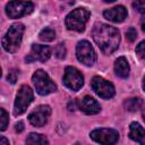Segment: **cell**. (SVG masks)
Wrapping results in <instances>:
<instances>
[{
    "instance_id": "cell-22",
    "label": "cell",
    "mask_w": 145,
    "mask_h": 145,
    "mask_svg": "<svg viewBox=\"0 0 145 145\" xmlns=\"http://www.w3.org/2000/svg\"><path fill=\"white\" fill-rule=\"evenodd\" d=\"M133 7L140 14H145V0H135Z\"/></svg>"
},
{
    "instance_id": "cell-19",
    "label": "cell",
    "mask_w": 145,
    "mask_h": 145,
    "mask_svg": "<svg viewBox=\"0 0 145 145\" xmlns=\"http://www.w3.org/2000/svg\"><path fill=\"white\" fill-rule=\"evenodd\" d=\"M39 37L41 41H44V42H50V41H53L54 37H56V33L52 28H49V27H45L43 28L40 34H39Z\"/></svg>"
},
{
    "instance_id": "cell-26",
    "label": "cell",
    "mask_w": 145,
    "mask_h": 145,
    "mask_svg": "<svg viewBox=\"0 0 145 145\" xmlns=\"http://www.w3.org/2000/svg\"><path fill=\"white\" fill-rule=\"evenodd\" d=\"M15 130L17 133H22L24 130V122L23 121H18L16 125H15Z\"/></svg>"
},
{
    "instance_id": "cell-15",
    "label": "cell",
    "mask_w": 145,
    "mask_h": 145,
    "mask_svg": "<svg viewBox=\"0 0 145 145\" xmlns=\"http://www.w3.org/2000/svg\"><path fill=\"white\" fill-rule=\"evenodd\" d=\"M129 137L136 143L145 145V129L138 122H131L129 127Z\"/></svg>"
},
{
    "instance_id": "cell-5",
    "label": "cell",
    "mask_w": 145,
    "mask_h": 145,
    "mask_svg": "<svg viewBox=\"0 0 145 145\" xmlns=\"http://www.w3.org/2000/svg\"><path fill=\"white\" fill-rule=\"evenodd\" d=\"M34 97L33 91L28 85H23L17 92L15 104H14V114L15 116H20L26 111L28 105L32 103Z\"/></svg>"
},
{
    "instance_id": "cell-1",
    "label": "cell",
    "mask_w": 145,
    "mask_h": 145,
    "mask_svg": "<svg viewBox=\"0 0 145 145\" xmlns=\"http://www.w3.org/2000/svg\"><path fill=\"white\" fill-rule=\"evenodd\" d=\"M95 43L104 54H111L114 52L120 43L119 31L108 24H96L92 32Z\"/></svg>"
},
{
    "instance_id": "cell-7",
    "label": "cell",
    "mask_w": 145,
    "mask_h": 145,
    "mask_svg": "<svg viewBox=\"0 0 145 145\" xmlns=\"http://www.w3.org/2000/svg\"><path fill=\"white\" fill-rule=\"evenodd\" d=\"M76 57L79 62L85 66H93L96 61V53L91 45V43L86 40L79 41L76 46Z\"/></svg>"
},
{
    "instance_id": "cell-30",
    "label": "cell",
    "mask_w": 145,
    "mask_h": 145,
    "mask_svg": "<svg viewBox=\"0 0 145 145\" xmlns=\"http://www.w3.org/2000/svg\"><path fill=\"white\" fill-rule=\"evenodd\" d=\"M143 119H144V121H145V109H144V111H143Z\"/></svg>"
},
{
    "instance_id": "cell-24",
    "label": "cell",
    "mask_w": 145,
    "mask_h": 145,
    "mask_svg": "<svg viewBox=\"0 0 145 145\" xmlns=\"http://www.w3.org/2000/svg\"><path fill=\"white\" fill-rule=\"evenodd\" d=\"M126 37L130 41V42H134L136 39H137V32L134 27H129L126 32Z\"/></svg>"
},
{
    "instance_id": "cell-21",
    "label": "cell",
    "mask_w": 145,
    "mask_h": 145,
    "mask_svg": "<svg viewBox=\"0 0 145 145\" xmlns=\"http://www.w3.org/2000/svg\"><path fill=\"white\" fill-rule=\"evenodd\" d=\"M0 112H1V127H0V129L3 131L6 128H7V126H8V122H9V116H8V113L6 112V110L5 109H0Z\"/></svg>"
},
{
    "instance_id": "cell-13",
    "label": "cell",
    "mask_w": 145,
    "mask_h": 145,
    "mask_svg": "<svg viewBox=\"0 0 145 145\" xmlns=\"http://www.w3.org/2000/svg\"><path fill=\"white\" fill-rule=\"evenodd\" d=\"M77 108L86 114H96L101 110V106H100L99 102L95 99H93L88 95L84 96L82 100H79L77 102Z\"/></svg>"
},
{
    "instance_id": "cell-27",
    "label": "cell",
    "mask_w": 145,
    "mask_h": 145,
    "mask_svg": "<svg viewBox=\"0 0 145 145\" xmlns=\"http://www.w3.org/2000/svg\"><path fill=\"white\" fill-rule=\"evenodd\" d=\"M8 144H9V140H7V139L2 136V137L0 138V145H8Z\"/></svg>"
},
{
    "instance_id": "cell-2",
    "label": "cell",
    "mask_w": 145,
    "mask_h": 145,
    "mask_svg": "<svg viewBox=\"0 0 145 145\" xmlns=\"http://www.w3.org/2000/svg\"><path fill=\"white\" fill-rule=\"evenodd\" d=\"M25 32V26L22 23H15L12 24L5 36L2 37V46L7 52L14 53L16 52L22 43L23 34Z\"/></svg>"
},
{
    "instance_id": "cell-16",
    "label": "cell",
    "mask_w": 145,
    "mask_h": 145,
    "mask_svg": "<svg viewBox=\"0 0 145 145\" xmlns=\"http://www.w3.org/2000/svg\"><path fill=\"white\" fill-rule=\"evenodd\" d=\"M129 71L130 67L127 59L125 57H119L114 62V72L117 74V76L121 78H127L129 76Z\"/></svg>"
},
{
    "instance_id": "cell-9",
    "label": "cell",
    "mask_w": 145,
    "mask_h": 145,
    "mask_svg": "<svg viewBox=\"0 0 145 145\" xmlns=\"http://www.w3.org/2000/svg\"><path fill=\"white\" fill-rule=\"evenodd\" d=\"M63 84L70 88L71 91H78L83 84H84V77L82 75V72L76 69L75 67H66L65 69V74H63Z\"/></svg>"
},
{
    "instance_id": "cell-18",
    "label": "cell",
    "mask_w": 145,
    "mask_h": 145,
    "mask_svg": "<svg viewBox=\"0 0 145 145\" xmlns=\"http://www.w3.org/2000/svg\"><path fill=\"white\" fill-rule=\"evenodd\" d=\"M49 140L46 139L45 136L41 135V134H36V133H32L27 136L26 138V144H31V145H35V144H48Z\"/></svg>"
},
{
    "instance_id": "cell-29",
    "label": "cell",
    "mask_w": 145,
    "mask_h": 145,
    "mask_svg": "<svg viewBox=\"0 0 145 145\" xmlns=\"http://www.w3.org/2000/svg\"><path fill=\"white\" fill-rule=\"evenodd\" d=\"M143 89H144V92H145V76H144V78H143Z\"/></svg>"
},
{
    "instance_id": "cell-20",
    "label": "cell",
    "mask_w": 145,
    "mask_h": 145,
    "mask_svg": "<svg viewBox=\"0 0 145 145\" xmlns=\"http://www.w3.org/2000/svg\"><path fill=\"white\" fill-rule=\"evenodd\" d=\"M54 54L58 59H63L66 57V46L63 43H59L57 46H56V50H54Z\"/></svg>"
},
{
    "instance_id": "cell-4",
    "label": "cell",
    "mask_w": 145,
    "mask_h": 145,
    "mask_svg": "<svg viewBox=\"0 0 145 145\" xmlns=\"http://www.w3.org/2000/svg\"><path fill=\"white\" fill-rule=\"evenodd\" d=\"M32 80L34 83L36 92L41 95H48V94L53 93V92L57 91V85L54 84V82L42 69H37L33 74Z\"/></svg>"
},
{
    "instance_id": "cell-14",
    "label": "cell",
    "mask_w": 145,
    "mask_h": 145,
    "mask_svg": "<svg viewBox=\"0 0 145 145\" xmlns=\"http://www.w3.org/2000/svg\"><path fill=\"white\" fill-rule=\"evenodd\" d=\"M103 16L105 19L113 22V23H121L127 17V9L123 6H116L113 8H110L103 12Z\"/></svg>"
},
{
    "instance_id": "cell-3",
    "label": "cell",
    "mask_w": 145,
    "mask_h": 145,
    "mask_svg": "<svg viewBox=\"0 0 145 145\" xmlns=\"http://www.w3.org/2000/svg\"><path fill=\"white\" fill-rule=\"evenodd\" d=\"M89 16H91V12L86 8H76L67 15L65 20L66 27L70 31H75L79 33L84 32Z\"/></svg>"
},
{
    "instance_id": "cell-31",
    "label": "cell",
    "mask_w": 145,
    "mask_h": 145,
    "mask_svg": "<svg viewBox=\"0 0 145 145\" xmlns=\"http://www.w3.org/2000/svg\"><path fill=\"white\" fill-rule=\"evenodd\" d=\"M105 2H113V1H116V0H104Z\"/></svg>"
},
{
    "instance_id": "cell-8",
    "label": "cell",
    "mask_w": 145,
    "mask_h": 145,
    "mask_svg": "<svg viewBox=\"0 0 145 145\" xmlns=\"http://www.w3.org/2000/svg\"><path fill=\"white\" fill-rule=\"evenodd\" d=\"M91 87L92 89L102 99H111L116 91H114V86L111 82L104 79L101 76H94L91 80Z\"/></svg>"
},
{
    "instance_id": "cell-12",
    "label": "cell",
    "mask_w": 145,
    "mask_h": 145,
    "mask_svg": "<svg viewBox=\"0 0 145 145\" xmlns=\"http://www.w3.org/2000/svg\"><path fill=\"white\" fill-rule=\"evenodd\" d=\"M51 56V49L48 45H41V44H33L31 49V53L25 58L27 62L32 61H41L45 62Z\"/></svg>"
},
{
    "instance_id": "cell-11",
    "label": "cell",
    "mask_w": 145,
    "mask_h": 145,
    "mask_svg": "<svg viewBox=\"0 0 145 145\" xmlns=\"http://www.w3.org/2000/svg\"><path fill=\"white\" fill-rule=\"evenodd\" d=\"M51 114V108L49 105H39L29 114L28 120L34 127H43Z\"/></svg>"
},
{
    "instance_id": "cell-23",
    "label": "cell",
    "mask_w": 145,
    "mask_h": 145,
    "mask_svg": "<svg viewBox=\"0 0 145 145\" xmlns=\"http://www.w3.org/2000/svg\"><path fill=\"white\" fill-rule=\"evenodd\" d=\"M136 54H137L140 59L145 60V41H142V42L136 46Z\"/></svg>"
},
{
    "instance_id": "cell-25",
    "label": "cell",
    "mask_w": 145,
    "mask_h": 145,
    "mask_svg": "<svg viewBox=\"0 0 145 145\" xmlns=\"http://www.w3.org/2000/svg\"><path fill=\"white\" fill-rule=\"evenodd\" d=\"M17 78H18V71L16 69H10L9 70V74L7 76V79L11 83V84H15L17 82Z\"/></svg>"
},
{
    "instance_id": "cell-6",
    "label": "cell",
    "mask_w": 145,
    "mask_h": 145,
    "mask_svg": "<svg viewBox=\"0 0 145 145\" xmlns=\"http://www.w3.org/2000/svg\"><path fill=\"white\" fill-rule=\"evenodd\" d=\"M34 5L31 1L12 0L6 5V14L10 18H20L33 11Z\"/></svg>"
},
{
    "instance_id": "cell-10",
    "label": "cell",
    "mask_w": 145,
    "mask_h": 145,
    "mask_svg": "<svg viewBox=\"0 0 145 145\" xmlns=\"http://www.w3.org/2000/svg\"><path fill=\"white\" fill-rule=\"evenodd\" d=\"M91 138L100 144H114L119 139V133L111 128H100L91 133Z\"/></svg>"
},
{
    "instance_id": "cell-17",
    "label": "cell",
    "mask_w": 145,
    "mask_h": 145,
    "mask_svg": "<svg viewBox=\"0 0 145 145\" xmlns=\"http://www.w3.org/2000/svg\"><path fill=\"white\" fill-rule=\"evenodd\" d=\"M125 105V109L127 111H130V112H135V111H138L142 105H143V100L139 99V97H131V99H128L125 101L123 103Z\"/></svg>"
},
{
    "instance_id": "cell-28",
    "label": "cell",
    "mask_w": 145,
    "mask_h": 145,
    "mask_svg": "<svg viewBox=\"0 0 145 145\" xmlns=\"http://www.w3.org/2000/svg\"><path fill=\"white\" fill-rule=\"evenodd\" d=\"M140 26H142V29L145 32V17L142 18V20H140Z\"/></svg>"
}]
</instances>
